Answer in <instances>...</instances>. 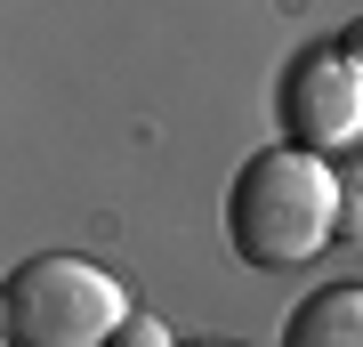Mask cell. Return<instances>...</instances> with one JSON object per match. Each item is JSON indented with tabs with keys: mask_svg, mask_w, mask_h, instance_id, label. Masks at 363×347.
Masks as SVG:
<instances>
[{
	"mask_svg": "<svg viewBox=\"0 0 363 347\" xmlns=\"http://www.w3.org/2000/svg\"><path fill=\"white\" fill-rule=\"evenodd\" d=\"M121 323H130V291L97 258H73V250L25 258L0 299L9 347H113Z\"/></svg>",
	"mask_w": 363,
	"mask_h": 347,
	"instance_id": "2",
	"label": "cell"
},
{
	"mask_svg": "<svg viewBox=\"0 0 363 347\" xmlns=\"http://www.w3.org/2000/svg\"><path fill=\"white\" fill-rule=\"evenodd\" d=\"M331 219H347V202H339L331 162L307 154V145H267V154H250L234 170L226 234L242 250V267H259V275L307 267L331 243Z\"/></svg>",
	"mask_w": 363,
	"mask_h": 347,
	"instance_id": "1",
	"label": "cell"
},
{
	"mask_svg": "<svg viewBox=\"0 0 363 347\" xmlns=\"http://www.w3.org/2000/svg\"><path fill=\"white\" fill-rule=\"evenodd\" d=\"M210 347H226V339H210Z\"/></svg>",
	"mask_w": 363,
	"mask_h": 347,
	"instance_id": "7",
	"label": "cell"
},
{
	"mask_svg": "<svg viewBox=\"0 0 363 347\" xmlns=\"http://www.w3.org/2000/svg\"><path fill=\"white\" fill-rule=\"evenodd\" d=\"M283 121H291V145H307V154H339V145L363 138V57L347 40L339 49H315L291 73Z\"/></svg>",
	"mask_w": 363,
	"mask_h": 347,
	"instance_id": "3",
	"label": "cell"
},
{
	"mask_svg": "<svg viewBox=\"0 0 363 347\" xmlns=\"http://www.w3.org/2000/svg\"><path fill=\"white\" fill-rule=\"evenodd\" d=\"M113 347H169V331H162L154 315H138V307H130V323L113 331Z\"/></svg>",
	"mask_w": 363,
	"mask_h": 347,
	"instance_id": "5",
	"label": "cell"
},
{
	"mask_svg": "<svg viewBox=\"0 0 363 347\" xmlns=\"http://www.w3.org/2000/svg\"><path fill=\"white\" fill-rule=\"evenodd\" d=\"M283 347H363V283H331L298 299V315L283 323Z\"/></svg>",
	"mask_w": 363,
	"mask_h": 347,
	"instance_id": "4",
	"label": "cell"
},
{
	"mask_svg": "<svg viewBox=\"0 0 363 347\" xmlns=\"http://www.w3.org/2000/svg\"><path fill=\"white\" fill-rule=\"evenodd\" d=\"M347 49H355V57H363V16H355V25H347Z\"/></svg>",
	"mask_w": 363,
	"mask_h": 347,
	"instance_id": "6",
	"label": "cell"
}]
</instances>
